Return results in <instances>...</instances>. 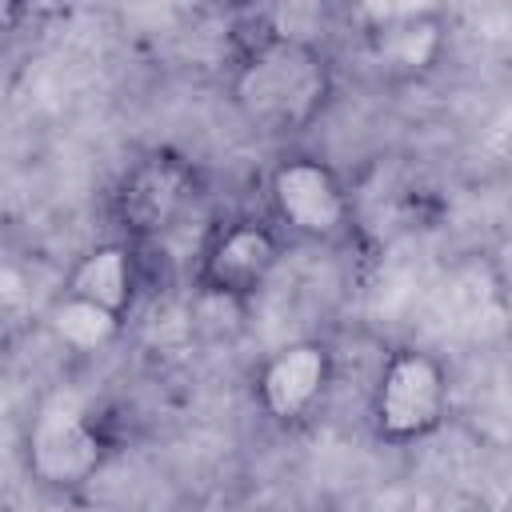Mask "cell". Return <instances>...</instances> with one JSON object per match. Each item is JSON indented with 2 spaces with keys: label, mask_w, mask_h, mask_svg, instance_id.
Listing matches in <instances>:
<instances>
[{
  "label": "cell",
  "mask_w": 512,
  "mask_h": 512,
  "mask_svg": "<svg viewBox=\"0 0 512 512\" xmlns=\"http://www.w3.org/2000/svg\"><path fill=\"white\" fill-rule=\"evenodd\" d=\"M336 76L328 52L268 16H252L232 32L228 96L244 124L260 136H296L312 128L328 100Z\"/></svg>",
  "instance_id": "6da1fadb"
},
{
  "label": "cell",
  "mask_w": 512,
  "mask_h": 512,
  "mask_svg": "<svg viewBox=\"0 0 512 512\" xmlns=\"http://www.w3.org/2000/svg\"><path fill=\"white\" fill-rule=\"evenodd\" d=\"M204 192L200 168L176 148H144L132 156L108 188V220L116 240L136 248L156 244L188 220Z\"/></svg>",
  "instance_id": "7a4b0ae2"
},
{
  "label": "cell",
  "mask_w": 512,
  "mask_h": 512,
  "mask_svg": "<svg viewBox=\"0 0 512 512\" xmlns=\"http://www.w3.org/2000/svg\"><path fill=\"white\" fill-rule=\"evenodd\" d=\"M116 448L112 416L80 396H52L24 432V468L48 492L84 488Z\"/></svg>",
  "instance_id": "3957f363"
},
{
  "label": "cell",
  "mask_w": 512,
  "mask_h": 512,
  "mask_svg": "<svg viewBox=\"0 0 512 512\" xmlns=\"http://www.w3.org/2000/svg\"><path fill=\"white\" fill-rule=\"evenodd\" d=\"M452 408V380L436 352L400 344L380 360L368 392V424L380 444L404 448L428 440Z\"/></svg>",
  "instance_id": "277c9868"
},
{
  "label": "cell",
  "mask_w": 512,
  "mask_h": 512,
  "mask_svg": "<svg viewBox=\"0 0 512 512\" xmlns=\"http://www.w3.org/2000/svg\"><path fill=\"white\" fill-rule=\"evenodd\" d=\"M264 200L280 236L304 244H340L352 236V192L344 176L316 152H284L264 176Z\"/></svg>",
  "instance_id": "5b68a950"
},
{
  "label": "cell",
  "mask_w": 512,
  "mask_h": 512,
  "mask_svg": "<svg viewBox=\"0 0 512 512\" xmlns=\"http://www.w3.org/2000/svg\"><path fill=\"white\" fill-rule=\"evenodd\" d=\"M284 260V236L268 216H220L196 248V288L216 304H252Z\"/></svg>",
  "instance_id": "8992f818"
},
{
  "label": "cell",
  "mask_w": 512,
  "mask_h": 512,
  "mask_svg": "<svg viewBox=\"0 0 512 512\" xmlns=\"http://www.w3.org/2000/svg\"><path fill=\"white\" fill-rule=\"evenodd\" d=\"M336 384V352L320 336H296L276 344L252 368V404L276 428L312 420Z\"/></svg>",
  "instance_id": "52a82bcc"
},
{
  "label": "cell",
  "mask_w": 512,
  "mask_h": 512,
  "mask_svg": "<svg viewBox=\"0 0 512 512\" xmlns=\"http://www.w3.org/2000/svg\"><path fill=\"white\" fill-rule=\"evenodd\" d=\"M364 52L388 80H420L448 52V28L436 8H368Z\"/></svg>",
  "instance_id": "ba28073f"
},
{
  "label": "cell",
  "mask_w": 512,
  "mask_h": 512,
  "mask_svg": "<svg viewBox=\"0 0 512 512\" xmlns=\"http://www.w3.org/2000/svg\"><path fill=\"white\" fill-rule=\"evenodd\" d=\"M60 292L128 324V316L136 312V300L144 292V256L128 240H116V236L100 240L76 256Z\"/></svg>",
  "instance_id": "9c48e42d"
},
{
  "label": "cell",
  "mask_w": 512,
  "mask_h": 512,
  "mask_svg": "<svg viewBox=\"0 0 512 512\" xmlns=\"http://www.w3.org/2000/svg\"><path fill=\"white\" fill-rule=\"evenodd\" d=\"M44 324H48V332H52V340H56L60 348L80 352V356L108 348V344L120 336V328H124V324L112 320L108 312H100V308H92V304H84V300H72V296H64V292H56V300H52Z\"/></svg>",
  "instance_id": "30bf717a"
},
{
  "label": "cell",
  "mask_w": 512,
  "mask_h": 512,
  "mask_svg": "<svg viewBox=\"0 0 512 512\" xmlns=\"http://www.w3.org/2000/svg\"><path fill=\"white\" fill-rule=\"evenodd\" d=\"M20 24H24V4L0 0V52L12 44V36L20 32Z\"/></svg>",
  "instance_id": "8fae6325"
},
{
  "label": "cell",
  "mask_w": 512,
  "mask_h": 512,
  "mask_svg": "<svg viewBox=\"0 0 512 512\" xmlns=\"http://www.w3.org/2000/svg\"><path fill=\"white\" fill-rule=\"evenodd\" d=\"M4 376H8V344L0 340V384H4Z\"/></svg>",
  "instance_id": "7c38bea8"
}]
</instances>
